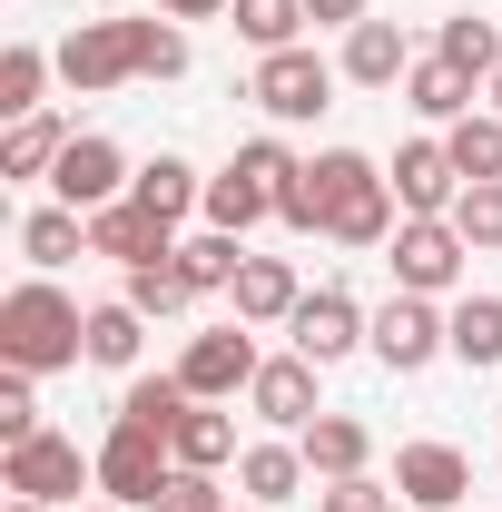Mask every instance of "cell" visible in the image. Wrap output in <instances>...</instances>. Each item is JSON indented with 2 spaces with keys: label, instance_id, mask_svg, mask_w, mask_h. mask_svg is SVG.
Instances as JSON below:
<instances>
[{
  "label": "cell",
  "instance_id": "cell-43",
  "mask_svg": "<svg viewBox=\"0 0 502 512\" xmlns=\"http://www.w3.org/2000/svg\"><path fill=\"white\" fill-rule=\"evenodd\" d=\"M483 89H493V119H502V69H493V79H483Z\"/></svg>",
  "mask_w": 502,
  "mask_h": 512
},
{
  "label": "cell",
  "instance_id": "cell-8",
  "mask_svg": "<svg viewBox=\"0 0 502 512\" xmlns=\"http://www.w3.org/2000/svg\"><path fill=\"white\" fill-rule=\"evenodd\" d=\"M463 227H453V217H404V227H394V286H404V296H443V286H453V276H463Z\"/></svg>",
  "mask_w": 502,
  "mask_h": 512
},
{
  "label": "cell",
  "instance_id": "cell-17",
  "mask_svg": "<svg viewBox=\"0 0 502 512\" xmlns=\"http://www.w3.org/2000/svg\"><path fill=\"white\" fill-rule=\"evenodd\" d=\"M404 69H414V40L394 20H355L345 30V79L355 89H404Z\"/></svg>",
  "mask_w": 502,
  "mask_h": 512
},
{
  "label": "cell",
  "instance_id": "cell-22",
  "mask_svg": "<svg viewBox=\"0 0 502 512\" xmlns=\"http://www.w3.org/2000/svg\"><path fill=\"white\" fill-rule=\"evenodd\" d=\"M168 453H178L188 473H217V463H237V424H227L217 404H188L178 434H168Z\"/></svg>",
  "mask_w": 502,
  "mask_h": 512
},
{
  "label": "cell",
  "instance_id": "cell-42",
  "mask_svg": "<svg viewBox=\"0 0 502 512\" xmlns=\"http://www.w3.org/2000/svg\"><path fill=\"white\" fill-rule=\"evenodd\" d=\"M217 10H237V0H158V20H217Z\"/></svg>",
  "mask_w": 502,
  "mask_h": 512
},
{
  "label": "cell",
  "instance_id": "cell-31",
  "mask_svg": "<svg viewBox=\"0 0 502 512\" xmlns=\"http://www.w3.org/2000/svg\"><path fill=\"white\" fill-rule=\"evenodd\" d=\"M237 40H256V60L296 50L306 40V0H237Z\"/></svg>",
  "mask_w": 502,
  "mask_h": 512
},
{
  "label": "cell",
  "instance_id": "cell-41",
  "mask_svg": "<svg viewBox=\"0 0 502 512\" xmlns=\"http://www.w3.org/2000/svg\"><path fill=\"white\" fill-rule=\"evenodd\" d=\"M306 20H315V30H355V20H365V0H306Z\"/></svg>",
  "mask_w": 502,
  "mask_h": 512
},
{
  "label": "cell",
  "instance_id": "cell-15",
  "mask_svg": "<svg viewBox=\"0 0 502 512\" xmlns=\"http://www.w3.org/2000/svg\"><path fill=\"white\" fill-rule=\"evenodd\" d=\"M89 256H119V266H158V256H178V237H168V217H148L138 197H119V207H99V217H89Z\"/></svg>",
  "mask_w": 502,
  "mask_h": 512
},
{
  "label": "cell",
  "instance_id": "cell-16",
  "mask_svg": "<svg viewBox=\"0 0 502 512\" xmlns=\"http://www.w3.org/2000/svg\"><path fill=\"white\" fill-rule=\"evenodd\" d=\"M227 296H237V325H296V306H306V286H296L286 256H247Z\"/></svg>",
  "mask_w": 502,
  "mask_h": 512
},
{
  "label": "cell",
  "instance_id": "cell-36",
  "mask_svg": "<svg viewBox=\"0 0 502 512\" xmlns=\"http://www.w3.org/2000/svg\"><path fill=\"white\" fill-rule=\"evenodd\" d=\"M138 79H188V30L178 20H138Z\"/></svg>",
  "mask_w": 502,
  "mask_h": 512
},
{
  "label": "cell",
  "instance_id": "cell-21",
  "mask_svg": "<svg viewBox=\"0 0 502 512\" xmlns=\"http://www.w3.org/2000/svg\"><path fill=\"white\" fill-rule=\"evenodd\" d=\"M20 256H30V266L89 256V217H79V207H30V217H20Z\"/></svg>",
  "mask_w": 502,
  "mask_h": 512
},
{
  "label": "cell",
  "instance_id": "cell-30",
  "mask_svg": "<svg viewBox=\"0 0 502 512\" xmlns=\"http://www.w3.org/2000/svg\"><path fill=\"white\" fill-rule=\"evenodd\" d=\"M138 345H148V316L138 306H89V365H138Z\"/></svg>",
  "mask_w": 502,
  "mask_h": 512
},
{
  "label": "cell",
  "instance_id": "cell-20",
  "mask_svg": "<svg viewBox=\"0 0 502 512\" xmlns=\"http://www.w3.org/2000/svg\"><path fill=\"white\" fill-rule=\"evenodd\" d=\"M128 197H138L148 217H168V227H178V217H197V207H207V178H197L188 158H148V168L128 178Z\"/></svg>",
  "mask_w": 502,
  "mask_h": 512
},
{
  "label": "cell",
  "instance_id": "cell-47",
  "mask_svg": "<svg viewBox=\"0 0 502 512\" xmlns=\"http://www.w3.org/2000/svg\"><path fill=\"white\" fill-rule=\"evenodd\" d=\"M247 512H256V503H247Z\"/></svg>",
  "mask_w": 502,
  "mask_h": 512
},
{
  "label": "cell",
  "instance_id": "cell-28",
  "mask_svg": "<svg viewBox=\"0 0 502 512\" xmlns=\"http://www.w3.org/2000/svg\"><path fill=\"white\" fill-rule=\"evenodd\" d=\"M188 404H197V394H188L178 375H138V384L119 394V424H148V434H178V414H188Z\"/></svg>",
  "mask_w": 502,
  "mask_h": 512
},
{
  "label": "cell",
  "instance_id": "cell-46",
  "mask_svg": "<svg viewBox=\"0 0 502 512\" xmlns=\"http://www.w3.org/2000/svg\"><path fill=\"white\" fill-rule=\"evenodd\" d=\"M493 20H502V10H493Z\"/></svg>",
  "mask_w": 502,
  "mask_h": 512
},
{
  "label": "cell",
  "instance_id": "cell-11",
  "mask_svg": "<svg viewBox=\"0 0 502 512\" xmlns=\"http://www.w3.org/2000/svg\"><path fill=\"white\" fill-rule=\"evenodd\" d=\"M60 79L69 89H119V79H138V20H79L60 40Z\"/></svg>",
  "mask_w": 502,
  "mask_h": 512
},
{
  "label": "cell",
  "instance_id": "cell-40",
  "mask_svg": "<svg viewBox=\"0 0 502 512\" xmlns=\"http://www.w3.org/2000/svg\"><path fill=\"white\" fill-rule=\"evenodd\" d=\"M315 512H394V493H384L375 473H345V483H325V503Z\"/></svg>",
  "mask_w": 502,
  "mask_h": 512
},
{
  "label": "cell",
  "instance_id": "cell-37",
  "mask_svg": "<svg viewBox=\"0 0 502 512\" xmlns=\"http://www.w3.org/2000/svg\"><path fill=\"white\" fill-rule=\"evenodd\" d=\"M227 168H237V178H256V188L276 197V188H286V178H296V168H306V158H296V148H286V138H247V148H237V158H227Z\"/></svg>",
  "mask_w": 502,
  "mask_h": 512
},
{
  "label": "cell",
  "instance_id": "cell-34",
  "mask_svg": "<svg viewBox=\"0 0 502 512\" xmlns=\"http://www.w3.org/2000/svg\"><path fill=\"white\" fill-rule=\"evenodd\" d=\"M443 148H453L463 188H473V178H502V119H453V138H443Z\"/></svg>",
  "mask_w": 502,
  "mask_h": 512
},
{
  "label": "cell",
  "instance_id": "cell-24",
  "mask_svg": "<svg viewBox=\"0 0 502 512\" xmlns=\"http://www.w3.org/2000/svg\"><path fill=\"white\" fill-rule=\"evenodd\" d=\"M473 89H483V79H463L453 60H414L404 69V99H414L424 119H473Z\"/></svg>",
  "mask_w": 502,
  "mask_h": 512
},
{
  "label": "cell",
  "instance_id": "cell-26",
  "mask_svg": "<svg viewBox=\"0 0 502 512\" xmlns=\"http://www.w3.org/2000/svg\"><path fill=\"white\" fill-rule=\"evenodd\" d=\"M434 60H453L463 79H493V69H502V20H473V10L443 20V30H434Z\"/></svg>",
  "mask_w": 502,
  "mask_h": 512
},
{
  "label": "cell",
  "instance_id": "cell-10",
  "mask_svg": "<svg viewBox=\"0 0 502 512\" xmlns=\"http://www.w3.org/2000/svg\"><path fill=\"white\" fill-rule=\"evenodd\" d=\"M384 188H394L404 217H453L463 168H453V148H443V138H404V148H394V168H384Z\"/></svg>",
  "mask_w": 502,
  "mask_h": 512
},
{
  "label": "cell",
  "instance_id": "cell-33",
  "mask_svg": "<svg viewBox=\"0 0 502 512\" xmlns=\"http://www.w3.org/2000/svg\"><path fill=\"white\" fill-rule=\"evenodd\" d=\"M119 296H128V306H138L148 325H158V316H178V306H188L197 286L178 276V256H158V266H128V286H119Z\"/></svg>",
  "mask_w": 502,
  "mask_h": 512
},
{
  "label": "cell",
  "instance_id": "cell-23",
  "mask_svg": "<svg viewBox=\"0 0 502 512\" xmlns=\"http://www.w3.org/2000/svg\"><path fill=\"white\" fill-rule=\"evenodd\" d=\"M69 138H79V128H60V119H10V138H0V178H50Z\"/></svg>",
  "mask_w": 502,
  "mask_h": 512
},
{
  "label": "cell",
  "instance_id": "cell-13",
  "mask_svg": "<svg viewBox=\"0 0 502 512\" xmlns=\"http://www.w3.org/2000/svg\"><path fill=\"white\" fill-rule=\"evenodd\" d=\"M315 375H325L315 355H266L256 384H247V404L276 424V434H306V424H315Z\"/></svg>",
  "mask_w": 502,
  "mask_h": 512
},
{
  "label": "cell",
  "instance_id": "cell-1",
  "mask_svg": "<svg viewBox=\"0 0 502 512\" xmlns=\"http://www.w3.org/2000/svg\"><path fill=\"white\" fill-rule=\"evenodd\" d=\"M89 355V316L69 306L50 276H30V286H10L0 296V365H20V375H60Z\"/></svg>",
  "mask_w": 502,
  "mask_h": 512
},
{
  "label": "cell",
  "instance_id": "cell-9",
  "mask_svg": "<svg viewBox=\"0 0 502 512\" xmlns=\"http://www.w3.org/2000/svg\"><path fill=\"white\" fill-rule=\"evenodd\" d=\"M128 178H138V168L119 158V138H99V128H89V138H69V148H60V168H50L60 207H79V217L119 207V197H128Z\"/></svg>",
  "mask_w": 502,
  "mask_h": 512
},
{
  "label": "cell",
  "instance_id": "cell-25",
  "mask_svg": "<svg viewBox=\"0 0 502 512\" xmlns=\"http://www.w3.org/2000/svg\"><path fill=\"white\" fill-rule=\"evenodd\" d=\"M237 266H247V237H227V227H207V237L178 247V276H188L197 296H227V286H237Z\"/></svg>",
  "mask_w": 502,
  "mask_h": 512
},
{
  "label": "cell",
  "instance_id": "cell-39",
  "mask_svg": "<svg viewBox=\"0 0 502 512\" xmlns=\"http://www.w3.org/2000/svg\"><path fill=\"white\" fill-rule=\"evenodd\" d=\"M148 512H227V493H217V473H188V463H178L168 493H158Z\"/></svg>",
  "mask_w": 502,
  "mask_h": 512
},
{
  "label": "cell",
  "instance_id": "cell-44",
  "mask_svg": "<svg viewBox=\"0 0 502 512\" xmlns=\"http://www.w3.org/2000/svg\"><path fill=\"white\" fill-rule=\"evenodd\" d=\"M10 512H50V503H20V493H10Z\"/></svg>",
  "mask_w": 502,
  "mask_h": 512
},
{
  "label": "cell",
  "instance_id": "cell-6",
  "mask_svg": "<svg viewBox=\"0 0 502 512\" xmlns=\"http://www.w3.org/2000/svg\"><path fill=\"white\" fill-rule=\"evenodd\" d=\"M256 325H207V335H188V355H178V384H188L197 404H227V394H247L256 384Z\"/></svg>",
  "mask_w": 502,
  "mask_h": 512
},
{
  "label": "cell",
  "instance_id": "cell-7",
  "mask_svg": "<svg viewBox=\"0 0 502 512\" xmlns=\"http://www.w3.org/2000/svg\"><path fill=\"white\" fill-rule=\"evenodd\" d=\"M168 473H178L168 434H148V424H109V444H99V493H109V503H158Z\"/></svg>",
  "mask_w": 502,
  "mask_h": 512
},
{
  "label": "cell",
  "instance_id": "cell-27",
  "mask_svg": "<svg viewBox=\"0 0 502 512\" xmlns=\"http://www.w3.org/2000/svg\"><path fill=\"white\" fill-rule=\"evenodd\" d=\"M60 69V50H30V40H10L0 50V119H40V79Z\"/></svg>",
  "mask_w": 502,
  "mask_h": 512
},
{
  "label": "cell",
  "instance_id": "cell-2",
  "mask_svg": "<svg viewBox=\"0 0 502 512\" xmlns=\"http://www.w3.org/2000/svg\"><path fill=\"white\" fill-rule=\"evenodd\" d=\"M365 188H384L375 158H365V148H325V158H306V168L276 188V217H286L296 237H315V227H335V217H345Z\"/></svg>",
  "mask_w": 502,
  "mask_h": 512
},
{
  "label": "cell",
  "instance_id": "cell-19",
  "mask_svg": "<svg viewBox=\"0 0 502 512\" xmlns=\"http://www.w3.org/2000/svg\"><path fill=\"white\" fill-rule=\"evenodd\" d=\"M296 444H306V473H325V483H345V473H365V453H375V434H365L355 414H315V424L296 434Z\"/></svg>",
  "mask_w": 502,
  "mask_h": 512
},
{
  "label": "cell",
  "instance_id": "cell-32",
  "mask_svg": "<svg viewBox=\"0 0 502 512\" xmlns=\"http://www.w3.org/2000/svg\"><path fill=\"white\" fill-rule=\"evenodd\" d=\"M266 207H276V197L256 188V178H237V168H227V178H207V207H197V217H207V227H227V237H247Z\"/></svg>",
  "mask_w": 502,
  "mask_h": 512
},
{
  "label": "cell",
  "instance_id": "cell-5",
  "mask_svg": "<svg viewBox=\"0 0 502 512\" xmlns=\"http://www.w3.org/2000/svg\"><path fill=\"white\" fill-rule=\"evenodd\" d=\"M0 483L20 503H79V483H99V453H79L69 434H30V444H10Z\"/></svg>",
  "mask_w": 502,
  "mask_h": 512
},
{
  "label": "cell",
  "instance_id": "cell-45",
  "mask_svg": "<svg viewBox=\"0 0 502 512\" xmlns=\"http://www.w3.org/2000/svg\"><path fill=\"white\" fill-rule=\"evenodd\" d=\"M89 512H119V503H89Z\"/></svg>",
  "mask_w": 502,
  "mask_h": 512
},
{
  "label": "cell",
  "instance_id": "cell-12",
  "mask_svg": "<svg viewBox=\"0 0 502 512\" xmlns=\"http://www.w3.org/2000/svg\"><path fill=\"white\" fill-rule=\"evenodd\" d=\"M365 325H375V316H365L345 286H315L306 306H296V325H286V335H296V355H315V365H345V355L365 345Z\"/></svg>",
  "mask_w": 502,
  "mask_h": 512
},
{
  "label": "cell",
  "instance_id": "cell-35",
  "mask_svg": "<svg viewBox=\"0 0 502 512\" xmlns=\"http://www.w3.org/2000/svg\"><path fill=\"white\" fill-rule=\"evenodd\" d=\"M453 227H463V247H502V178H473L453 197Z\"/></svg>",
  "mask_w": 502,
  "mask_h": 512
},
{
  "label": "cell",
  "instance_id": "cell-14",
  "mask_svg": "<svg viewBox=\"0 0 502 512\" xmlns=\"http://www.w3.org/2000/svg\"><path fill=\"white\" fill-rule=\"evenodd\" d=\"M394 493H404V503H424V512H463L473 463H463L453 444H404V453H394Z\"/></svg>",
  "mask_w": 502,
  "mask_h": 512
},
{
  "label": "cell",
  "instance_id": "cell-29",
  "mask_svg": "<svg viewBox=\"0 0 502 512\" xmlns=\"http://www.w3.org/2000/svg\"><path fill=\"white\" fill-rule=\"evenodd\" d=\"M453 355L483 375V365H502V296H463L453 306Z\"/></svg>",
  "mask_w": 502,
  "mask_h": 512
},
{
  "label": "cell",
  "instance_id": "cell-3",
  "mask_svg": "<svg viewBox=\"0 0 502 512\" xmlns=\"http://www.w3.org/2000/svg\"><path fill=\"white\" fill-rule=\"evenodd\" d=\"M247 99H256L276 128H306V119H325V109H335V69L315 60L306 40H296V50H266V60H256V79H247Z\"/></svg>",
  "mask_w": 502,
  "mask_h": 512
},
{
  "label": "cell",
  "instance_id": "cell-4",
  "mask_svg": "<svg viewBox=\"0 0 502 512\" xmlns=\"http://www.w3.org/2000/svg\"><path fill=\"white\" fill-rule=\"evenodd\" d=\"M365 345H375L394 375H424L434 355H453V316H434V296H404V286H394L375 306V325H365Z\"/></svg>",
  "mask_w": 502,
  "mask_h": 512
},
{
  "label": "cell",
  "instance_id": "cell-38",
  "mask_svg": "<svg viewBox=\"0 0 502 512\" xmlns=\"http://www.w3.org/2000/svg\"><path fill=\"white\" fill-rule=\"evenodd\" d=\"M30 434H40V394H30L20 365H10V375H0V444H30Z\"/></svg>",
  "mask_w": 502,
  "mask_h": 512
},
{
  "label": "cell",
  "instance_id": "cell-18",
  "mask_svg": "<svg viewBox=\"0 0 502 512\" xmlns=\"http://www.w3.org/2000/svg\"><path fill=\"white\" fill-rule=\"evenodd\" d=\"M296 483H306V444H247L237 453V493H247L256 512L296 503Z\"/></svg>",
  "mask_w": 502,
  "mask_h": 512
}]
</instances>
